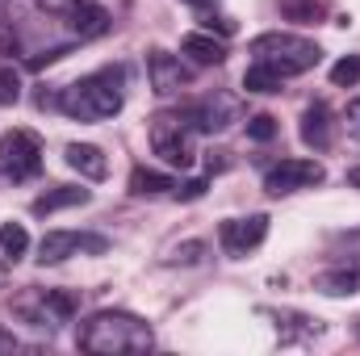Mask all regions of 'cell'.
Returning <instances> with one entry per match:
<instances>
[{"instance_id":"cell-32","label":"cell","mask_w":360,"mask_h":356,"mask_svg":"<svg viewBox=\"0 0 360 356\" xmlns=\"http://www.w3.org/2000/svg\"><path fill=\"white\" fill-rule=\"evenodd\" d=\"M348 184H352V189H360V164L352 168V172H348Z\"/></svg>"},{"instance_id":"cell-14","label":"cell","mask_w":360,"mask_h":356,"mask_svg":"<svg viewBox=\"0 0 360 356\" xmlns=\"http://www.w3.org/2000/svg\"><path fill=\"white\" fill-rule=\"evenodd\" d=\"M63 155H68V164H72L84 180H105L109 177V160H105V151L92 147V143H72Z\"/></svg>"},{"instance_id":"cell-4","label":"cell","mask_w":360,"mask_h":356,"mask_svg":"<svg viewBox=\"0 0 360 356\" xmlns=\"http://www.w3.org/2000/svg\"><path fill=\"white\" fill-rule=\"evenodd\" d=\"M151 151L168 164V168H193L197 160V147H193V126L176 113H155L151 117Z\"/></svg>"},{"instance_id":"cell-30","label":"cell","mask_w":360,"mask_h":356,"mask_svg":"<svg viewBox=\"0 0 360 356\" xmlns=\"http://www.w3.org/2000/svg\"><path fill=\"white\" fill-rule=\"evenodd\" d=\"M42 8H51V13H68L72 8V0H38Z\"/></svg>"},{"instance_id":"cell-3","label":"cell","mask_w":360,"mask_h":356,"mask_svg":"<svg viewBox=\"0 0 360 356\" xmlns=\"http://www.w3.org/2000/svg\"><path fill=\"white\" fill-rule=\"evenodd\" d=\"M248 55H252L256 63H269L272 72H281L285 80H289V76H302V72H310V68H319V59H323L319 42H310V38H302V34H281V30L252 38V42H248Z\"/></svg>"},{"instance_id":"cell-18","label":"cell","mask_w":360,"mask_h":356,"mask_svg":"<svg viewBox=\"0 0 360 356\" xmlns=\"http://www.w3.org/2000/svg\"><path fill=\"white\" fill-rule=\"evenodd\" d=\"M281 84H285V76H281V72H272L269 63H256V59H252V68L243 72V89H248V92L269 96V92H281Z\"/></svg>"},{"instance_id":"cell-8","label":"cell","mask_w":360,"mask_h":356,"mask_svg":"<svg viewBox=\"0 0 360 356\" xmlns=\"http://www.w3.org/2000/svg\"><path fill=\"white\" fill-rule=\"evenodd\" d=\"M269 239V214H248V218H226L218 227V243L226 256H248L252 248H260Z\"/></svg>"},{"instance_id":"cell-24","label":"cell","mask_w":360,"mask_h":356,"mask_svg":"<svg viewBox=\"0 0 360 356\" xmlns=\"http://www.w3.org/2000/svg\"><path fill=\"white\" fill-rule=\"evenodd\" d=\"M201 256H205V243H176L172 252H168V265H201Z\"/></svg>"},{"instance_id":"cell-2","label":"cell","mask_w":360,"mask_h":356,"mask_svg":"<svg viewBox=\"0 0 360 356\" xmlns=\"http://www.w3.org/2000/svg\"><path fill=\"white\" fill-rule=\"evenodd\" d=\"M80 348L96 356H122V352H147L155 340H151V327L130 314V310H96L89 323L80 327Z\"/></svg>"},{"instance_id":"cell-25","label":"cell","mask_w":360,"mask_h":356,"mask_svg":"<svg viewBox=\"0 0 360 356\" xmlns=\"http://www.w3.org/2000/svg\"><path fill=\"white\" fill-rule=\"evenodd\" d=\"M21 101V76L13 68H0V105H17Z\"/></svg>"},{"instance_id":"cell-26","label":"cell","mask_w":360,"mask_h":356,"mask_svg":"<svg viewBox=\"0 0 360 356\" xmlns=\"http://www.w3.org/2000/svg\"><path fill=\"white\" fill-rule=\"evenodd\" d=\"M205 189H210V180H184L172 193H176L180 201H197V197H205Z\"/></svg>"},{"instance_id":"cell-27","label":"cell","mask_w":360,"mask_h":356,"mask_svg":"<svg viewBox=\"0 0 360 356\" xmlns=\"http://www.w3.org/2000/svg\"><path fill=\"white\" fill-rule=\"evenodd\" d=\"M201 25H205V34H214V30H218L222 38L235 34V21H231V17H201Z\"/></svg>"},{"instance_id":"cell-11","label":"cell","mask_w":360,"mask_h":356,"mask_svg":"<svg viewBox=\"0 0 360 356\" xmlns=\"http://www.w3.org/2000/svg\"><path fill=\"white\" fill-rule=\"evenodd\" d=\"M63 17H68L76 38H101V34H109V21H113L96 0H72V8Z\"/></svg>"},{"instance_id":"cell-13","label":"cell","mask_w":360,"mask_h":356,"mask_svg":"<svg viewBox=\"0 0 360 356\" xmlns=\"http://www.w3.org/2000/svg\"><path fill=\"white\" fill-rule=\"evenodd\" d=\"M92 193L89 189H80V184H55V189H46L42 197H34V214L38 218H46V214H55V210H68V205H84Z\"/></svg>"},{"instance_id":"cell-29","label":"cell","mask_w":360,"mask_h":356,"mask_svg":"<svg viewBox=\"0 0 360 356\" xmlns=\"http://www.w3.org/2000/svg\"><path fill=\"white\" fill-rule=\"evenodd\" d=\"M348 130H352V139L360 143V101H352V105H348Z\"/></svg>"},{"instance_id":"cell-1","label":"cell","mask_w":360,"mask_h":356,"mask_svg":"<svg viewBox=\"0 0 360 356\" xmlns=\"http://www.w3.org/2000/svg\"><path fill=\"white\" fill-rule=\"evenodd\" d=\"M122 84H126V72L122 68H101V72L84 76V80L68 84V89L59 92L55 105L68 117H76V122H105V117L122 113V105H126Z\"/></svg>"},{"instance_id":"cell-15","label":"cell","mask_w":360,"mask_h":356,"mask_svg":"<svg viewBox=\"0 0 360 356\" xmlns=\"http://www.w3.org/2000/svg\"><path fill=\"white\" fill-rule=\"evenodd\" d=\"M180 55H188V59L201 63V68H218V63L226 59V46H222L214 34H184V38H180Z\"/></svg>"},{"instance_id":"cell-6","label":"cell","mask_w":360,"mask_h":356,"mask_svg":"<svg viewBox=\"0 0 360 356\" xmlns=\"http://www.w3.org/2000/svg\"><path fill=\"white\" fill-rule=\"evenodd\" d=\"M80 252L105 256L109 252V239L105 235H92V231H46L42 243H38V260L42 265H59L68 256H80Z\"/></svg>"},{"instance_id":"cell-28","label":"cell","mask_w":360,"mask_h":356,"mask_svg":"<svg viewBox=\"0 0 360 356\" xmlns=\"http://www.w3.org/2000/svg\"><path fill=\"white\" fill-rule=\"evenodd\" d=\"M63 55H68V46H51V51L34 55V59H30V68H34V72H38V68H51V63H59Z\"/></svg>"},{"instance_id":"cell-5","label":"cell","mask_w":360,"mask_h":356,"mask_svg":"<svg viewBox=\"0 0 360 356\" xmlns=\"http://www.w3.org/2000/svg\"><path fill=\"white\" fill-rule=\"evenodd\" d=\"M0 172L21 184V180H34L42 172V139L25 126H13L0 134Z\"/></svg>"},{"instance_id":"cell-7","label":"cell","mask_w":360,"mask_h":356,"mask_svg":"<svg viewBox=\"0 0 360 356\" xmlns=\"http://www.w3.org/2000/svg\"><path fill=\"white\" fill-rule=\"evenodd\" d=\"M180 117H184L193 130L214 134V130H226L231 122H239V101H235V96H226V92H210V96H201V101L184 105V109H180Z\"/></svg>"},{"instance_id":"cell-10","label":"cell","mask_w":360,"mask_h":356,"mask_svg":"<svg viewBox=\"0 0 360 356\" xmlns=\"http://www.w3.org/2000/svg\"><path fill=\"white\" fill-rule=\"evenodd\" d=\"M147 80H151V92H155V96H176L180 89H188L193 72L180 63L176 55L151 51V55H147Z\"/></svg>"},{"instance_id":"cell-22","label":"cell","mask_w":360,"mask_h":356,"mask_svg":"<svg viewBox=\"0 0 360 356\" xmlns=\"http://www.w3.org/2000/svg\"><path fill=\"white\" fill-rule=\"evenodd\" d=\"M360 80V55H344L335 68H331V84L335 89H352Z\"/></svg>"},{"instance_id":"cell-23","label":"cell","mask_w":360,"mask_h":356,"mask_svg":"<svg viewBox=\"0 0 360 356\" xmlns=\"http://www.w3.org/2000/svg\"><path fill=\"white\" fill-rule=\"evenodd\" d=\"M248 134H252L256 143H272V139H276V117H272V113H256V117H248Z\"/></svg>"},{"instance_id":"cell-20","label":"cell","mask_w":360,"mask_h":356,"mask_svg":"<svg viewBox=\"0 0 360 356\" xmlns=\"http://www.w3.org/2000/svg\"><path fill=\"white\" fill-rule=\"evenodd\" d=\"M46 293V306H51V314L59 319V323H68L76 310H80V293L76 289H42Z\"/></svg>"},{"instance_id":"cell-33","label":"cell","mask_w":360,"mask_h":356,"mask_svg":"<svg viewBox=\"0 0 360 356\" xmlns=\"http://www.w3.org/2000/svg\"><path fill=\"white\" fill-rule=\"evenodd\" d=\"M184 4H193V8H205V4H214V0H184Z\"/></svg>"},{"instance_id":"cell-9","label":"cell","mask_w":360,"mask_h":356,"mask_svg":"<svg viewBox=\"0 0 360 356\" xmlns=\"http://www.w3.org/2000/svg\"><path fill=\"white\" fill-rule=\"evenodd\" d=\"M323 180H327V172H323V164H319V160H281L276 168H269L264 189H269L272 197H281V193L314 189V184H323Z\"/></svg>"},{"instance_id":"cell-16","label":"cell","mask_w":360,"mask_h":356,"mask_svg":"<svg viewBox=\"0 0 360 356\" xmlns=\"http://www.w3.org/2000/svg\"><path fill=\"white\" fill-rule=\"evenodd\" d=\"M314 289L327 293V298H348L360 289V268H331V272H319L314 276Z\"/></svg>"},{"instance_id":"cell-12","label":"cell","mask_w":360,"mask_h":356,"mask_svg":"<svg viewBox=\"0 0 360 356\" xmlns=\"http://www.w3.org/2000/svg\"><path fill=\"white\" fill-rule=\"evenodd\" d=\"M331 139H335L331 109H327L323 101L306 105V113H302V143H306V147H314V151H327V147H331Z\"/></svg>"},{"instance_id":"cell-17","label":"cell","mask_w":360,"mask_h":356,"mask_svg":"<svg viewBox=\"0 0 360 356\" xmlns=\"http://www.w3.org/2000/svg\"><path fill=\"white\" fill-rule=\"evenodd\" d=\"M176 189V180L172 177H164V172H155V168H134L130 172V193L134 197H155V193H172Z\"/></svg>"},{"instance_id":"cell-21","label":"cell","mask_w":360,"mask_h":356,"mask_svg":"<svg viewBox=\"0 0 360 356\" xmlns=\"http://www.w3.org/2000/svg\"><path fill=\"white\" fill-rule=\"evenodd\" d=\"M281 13L289 17V21H319L323 17V0H281Z\"/></svg>"},{"instance_id":"cell-31","label":"cell","mask_w":360,"mask_h":356,"mask_svg":"<svg viewBox=\"0 0 360 356\" xmlns=\"http://www.w3.org/2000/svg\"><path fill=\"white\" fill-rule=\"evenodd\" d=\"M13 348H17V340H13V331H4V327H0V352H13Z\"/></svg>"},{"instance_id":"cell-19","label":"cell","mask_w":360,"mask_h":356,"mask_svg":"<svg viewBox=\"0 0 360 356\" xmlns=\"http://www.w3.org/2000/svg\"><path fill=\"white\" fill-rule=\"evenodd\" d=\"M25 248H30L25 227H21V222H0V256H4V260H21Z\"/></svg>"}]
</instances>
